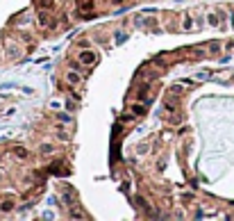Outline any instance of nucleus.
Listing matches in <instances>:
<instances>
[{
  "label": "nucleus",
  "instance_id": "nucleus-2",
  "mask_svg": "<svg viewBox=\"0 0 234 221\" xmlns=\"http://www.w3.org/2000/svg\"><path fill=\"white\" fill-rule=\"evenodd\" d=\"M96 57H93V52H82L80 55V62H93Z\"/></svg>",
  "mask_w": 234,
  "mask_h": 221
},
{
  "label": "nucleus",
  "instance_id": "nucleus-1",
  "mask_svg": "<svg viewBox=\"0 0 234 221\" xmlns=\"http://www.w3.org/2000/svg\"><path fill=\"white\" fill-rule=\"evenodd\" d=\"M0 210H2V212H11V210H14V200H11V198L2 200V203H0Z\"/></svg>",
  "mask_w": 234,
  "mask_h": 221
},
{
  "label": "nucleus",
  "instance_id": "nucleus-4",
  "mask_svg": "<svg viewBox=\"0 0 234 221\" xmlns=\"http://www.w3.org/2000/svg\"><path fill=\"white\" fill-rule=\"evenodd\" d=\"M16 155H18V157H25L27 153H25V148H16Z\"/></svg>",
  "mask_w": 234,
  "mask_h": 221
},
{
  "label": "nucleus",
  "instance_id": "nucleus-3",
  "mask_svg": "<svg viewBox=\"0 0 234 221\" xmlns=\"http://www.w3.org/2000/svg\"><path fill=\"white\" fill-rule=\"evenodd\" d=\"M68 82H73V84H77V82H80V77H77V75H73V73H71V75H68Z\"/></svg>",
  "mask_w": 234,
  "mask_h": 221
}]
</instances>
